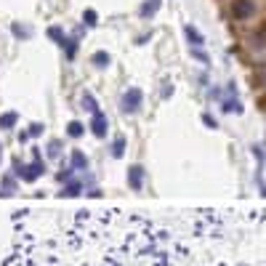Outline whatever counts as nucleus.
I'll list each match as a JSON object with an SVG mask.
<instances>
[{"mask_svg": "<svg viewBox=\"0 0 266 266\" xmlns=\"http://www.w3.org/2000/svg\"><path fill=\"white\" fill-rule=\"evenodd\" d=\"M91 131H93V136H107V115L101 112H93V117H91Z\"/></svg>", "mask_w": 266, "mask_h": 266, "instance_id": "7ed1b4c3", "label": "nucleus"}, {"mask_svg": "<svg viewBox=\"0 0 266 266\" xmlns=\"http://www.w3.org/2000/svg\"><path fill=\"white\" fill-rule=\"evenodd\" d=\"M83 131H85V125H83V123H77V120H72V123L67 125V133H69L72 138H80V136H83Z\"/></svg>", "mask_w": 266, "mask_h": 266, "instance_id": "6e6552de", "label": "nucleus"}, {"mask_svg": "<svg viewBox=\"0 0 266 266\" xmlns=\"http://www.w3.org/2000/svg\"><path fill=\"white\" fill-rule=\"evenodd\" d=\"M141 104H144V93H141V88H128L123 93V101H120V109L125 115H133V112H138L141 109Z\"/></svg>", "mask_w": 266, "mask_h": 266, "instance_id": "f257e3e1", "label": "nucleus"}, {"mask_svg": "<svg viewBox=\"0 0 266 266\" xmlns=\"http://www.w3.org/2000/svg\"><path fill=\"white\" fill-rule=\"evenodd\" d=\"M202 123H205L208 128H218V123H216V120H213V117H210V115H202Z\"/></svg>", "mask_w": 266, "mask_h": 266, "instance_id": "6ab92c4d", "label": "nucleus"}, {"mask_svg": "<svg viewBox=\"0 0 266 266\" xmlns=\"http://www.w3.org/2000/svg\"><path fill=\"white\" fill-rule=\"evenodd\" d=\"M141 176H144V170L138 168V165H133V168L128 170V178H131V186H133V189H141Z\"/></svg>", "mask_w": 266, "mask_h": 266, "instance_id": "39448f33", "label": "nucleus"}, {"mask_svg": "<svg viewBox=\"0 0 266 266\" xmlns=\"http://www.w3.org/2000/svg\"><path fill=\"white\" fill-rule=\"evenodd\" d=\"M224 112H237V115H240V112H242V104H240L237 99H226V101H224Z\"/></svg>", "mask_w": 266, "mask_h": 266, "instance_id": "ddd939ff", "label": "nucleus"}, {"mask_svg": "<svg viewBox=\"0 0 266 266\" xmlns=\"http://www.w3.org/2000/svg\"><path fill=\"white\" fill-rule=\"evenodd\" d=\"M184 32H186V40H189V43L194 45V48H200V45L205 43V40H202V35H200L192 24H186V27H184Z\"/></svg>", "mask_w": 266, "mask_h": 266, "instance_id": "20e7f679", "label": "nucleus"}, {"mask_svg": "<svg viewBox=\"0 0 266 266\" xmlns=\"http://www.w3.org/2000/svg\"><path fill=\"white\" fill-rule=\"evenodd\" d=\"M96 11H93V8H88V11H85L83 13V21H85V24H88V27H96Z\"/></svg>", "mask_w": 266, "mask_h": 266, "instance_id": "2eb2a0df", "label": "nucleus"}, {"mask_svg": "<svg viewBox=\"0 0 266 266\" xmlns=\"http://www.w3.org/2000/svg\"><path fill=\"white\" fill-rule=\"evenodd\" d=\"M40 131H43V125H40V123H35L32 128H29V136H37V133H40Z\"/></svg>", "mask_w": 266, "mask_h": 266, "instance_id": "aec40b11", "label": "nucleus"}, {"mask_svg": "<svg viewBox=\"0 0 266 266\" xmlns=\"http://www.w3.org/2000/svg\"><path fill=\"white\" fill-rule=\"evenodd\" d=\"M253 11H256L253 0H234V5H232L234 19H248V16H253Z\"/></svg>", "mask_w": 266, "mask_h": 266, "instance_id": "f03ea898", "label": "nucleus"}, {"mask_svg": "<svg viewBox=\"0 0 266 266\" xmlns=\"http://www.w3.org/2000/svg\"><path fill=\"white\" fill-rule=\"evenodd\" d=\"M16 120H19V115H16V112L3 115V117H0V128H13V125H16Z\"/></svg>", "mask_w": 266, "mask_h": 266, "instance_id": "9d476101", "label": "nucleus"}, {"mask_svg": "<svg viewBox=\"0 0 266 266\" xmlns=\"http://www.w3.org/2000/svg\"><path fill=\"white\" fill-rule=\"evenodd\" d=\"M83 107L88 109L91 115H93V112H99V104H96V99H93L91 93H83Z\"/></svg>", "mask_w": 266, "mask_h": 266, "instance_id": "9b49d317", "label": "nucleus"}, {"mask_svg": "<svg viewBox=\"0 0 266 266\" xmlns=\"http://www.w3.org/2000/svg\"><path fill=\"white\" fill-rule=\"evenodd\" d=\"M61 45H67V56L72 59V56H75V51H77V43H75V40H64Z\"/></svg>", "mask_w": 266, "mask_h": 266, "instance_id": "dca6fc26", "label": "nucleus"}, {"mask_svg": "<svg viewBox=\"0 0 266 266\" xmlns=\"http://www.w3.org/2000/svg\"><path fill=\"white\" fill-rule=\"evenodd\" d=\"M72 165H75V168H88V157H85L80 149H75V152H72Z\"/></svg>", "mask_w": 266, "mask_h": 266, "instance_id": "1a4fd4ad", "label": "nucleus"}, {"mask_svg": "<svg viewBox=\"0 0 266 266\" xmlns=\"http://www.w3.org/2000/svg\"><path fill=\"white\" fill-rule=\"evenodd\" d=\"M157 8H160V0H146V3L141 5V16L149 19V16H154V13H157Z\"/></svg>", "mask_w": 266, "mask_h": 266, "instance_id": "423d86ee", "label": "nucleus"}, {"mask_svg": "<svg viewBox=\"0 0 266 266\" xmlns=\"http://www.w3.org/2000/svg\"><path fill=\"white\" fill-rule=\"evenodd\" d=\"M40 170H43V165H40V162H35V165L24 168V178H27V181H32V178L40 176Z\"/></svg>", "mask_w": 266, "mask_h": 266, "instance_id": "f8f14e48", "label": "nucleus"}, {"mask_svg": "<svg viewBox=\"0 0 266 266\" xmlns=\"http://www.w3.org/2000/svg\"><path fill=\"white\" fill-rule=\"evenodd\" d=\"M123 149H125V138L117 136L115 144H112V154H115V157H123Z\"/></svg>", "mask_w": 266, "mask_h": 266, "instance_id": "4468645a", "label": "nucleus"}, {"mask_svg": "<svg viewBox=\"0 0 266 266\" xmlns=\"http://www.w3.org/2000/svg\"><path fill=\"white\" fill-rule=\"evenodd\" d=\"M258 80H261V83L266 85V67H261V69H258Z\"/></svg>", "mask_w": 266, "mask_h": 266, "instance_id": "4be33fe9", "label": "nucleus"}, {"mask_svg": "<svg viewBox=\"0 0 266 266\" xmlns=\"http://www.w3.org/2000/svg\"><path fill=\"white\" fill-rule=\"evenodd\" d=\"M48 35L53 37V40H59V43H64V35H61V29H59V27H51V29H48Z\"/></svg>", "mask_w": 266, "mask_h": 266, "instance_id": "a211bd4d", "label": "nucleus"}, {"mask_svg": "<svg viewBox=\"0 0 266 266\" xmlns=\"http://www.w3.org/2000/svg\"><path fill=\"white\" fill-rule=\"evenodd\" d=\"M11 29H13V35H16V37H29V29H27V27H19V24H13Z\"/></svg>", "mask_w": 266, "mask_h": 266, "instance_id": "f3484780", "label": "nucleus"}, {"mask_svg": "<svg viewBox=\"0 0 266 266\" xmlns=\"http://www.w3.org/2000/svg\"><path fill=\"white\" fill-rule=\"evenodd\" d=\"M170 93H173V85H170V83H165V88H162V99H168Z\"/></svg>", "mask_w": 266, "mask_h": 266, "instance_id": "412c9836", "label": "nucleus"}, {"mask_svg": "<svg viewBox=\"0 0 266 266\" xmlns=\"http://www.w3.org/2000/svg\"><path fill=\"white\" fill-rule=\"evenodd\" d=\"M91 61H93V64H96L99 69H104V67H109V61H112V59H109L107 51H96V53L91 56Z\"/></svg>", "mask_w": 266, "mask_h": 266, "instance_id": "0eeeda50", "label": "nucleus"}]
</instances>
